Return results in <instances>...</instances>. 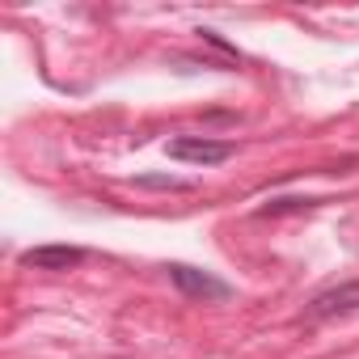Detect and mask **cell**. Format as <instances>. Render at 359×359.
I'll use <instances>...</instances> for the list:
<instances>
[{"mask_svg": "<svg viewBox=\"0 0 359 359\" xmlns=\"http://www.w3.org/2000/svg\"><path fill=\"white\" fill-rule=\"evenodd\" d=\"M169 283L182 292L187 300H229L233 296V287L224 279H216V275H208L199 266H187V262H173L169 266Z\"/></svg>", "mask_w": 359, "mask_h": 359, "instance_id": "cell-1", "label": "cell"}, {"mask_svg": "<svg viewBox=\"0 0 359 359\" xmlns=\"http://www.w3.org/2000/svg\"><path fill=\"white\" fill-rule=\"evenodd\" d=\"M165 152L173 161H187V165H220L237 152V144L229 140H208V135H177L165 144Z\"/></svg>", "mask_w": 359, "mask_h": 359, "instance_id": "cell-2", "label": "cell"}, {"mask_svg": "<svg viewBox=\"0 0 359 359\" xmlns=\"http://www.w3.org/2000/svg\"><path fill=\"white\" fill-rule=\"evenodd\" d=\"M355 309H359V279H346V283H334V287L317 292L304 304V317L309 321H334V317H346Z\"/></svg>", "mask_w": 359, "mask_h": 359, "instance_id": "cell-3", "label": "cell"}, {"mask_svg": "<svg viewBox=\"0 0 359 359\" xmlns=\"http://www.w3.org/2000/svg\"><path fill=\"white\" fill-rule=\"evenodd\" d=\"M81 262H85L81 245H34L22 254V266H30V271H72Z\"/></svg>", "mask_w": 359, "mask_h": 359, "instance_id": "cell-4", "label": "cell"}, {"mask_svg": "<svg viewBox=\"0 0 359 359\" xmlns=\"http://www.w3.org/2000/svg\"><path fill=\"white\" fill-rule=\"evenodd\" d=\"M140 187H156V191H187L191 182H182V177H140Z\"/></svg>", "mask_w": 359, "mask_h": 359, "instance_id": "cell-5", "label": "cell"}]
</instances>
